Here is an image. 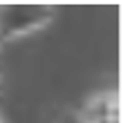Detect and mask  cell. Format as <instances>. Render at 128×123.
<instances>
[{
    "mask_svg": "<svg viewBox=\"0 0 128 123\" xmlns=\"http://www.w3.org/2000/svg\"><path fill=\"white\" fill-rule=\"evenodd\" d=\"M56 123H83V119H81L79 110H74V112H65Z\"/></svg>",
    "mask_w": 128,
    "mask_h": 123,
    "instance_id": "cell-2",
    "label": "cell"
},
{
    "mask_svg": "<svg viewBox=\"0 0 128 123\" xmlns=\"http://www.w3.org/2000/svg\"><path fill=\"white\" fill-rule=\"evenodd\" d=\"M54 9L47 4H0V45L47 27Z\"/></svg>",
    "mask_w": 128,
    "mask_h": 123,
    "instance_id": "cell-1",
    "label": "cell"
},
{
    "mask_svg": "<svg viewBox=\"0 0 128 123\" xmlns=\"http://www.w3.org/2000/svg\"><path fill=\"white\" fill-rule=\"evenodd\" d=\"M0 123H2V119H0Z\"/></svg>",
    "mask_w": 128,
    "mask_h": 123,
    "instance_id": "cell-3",
    "label": "cell"
}]
</instances>
